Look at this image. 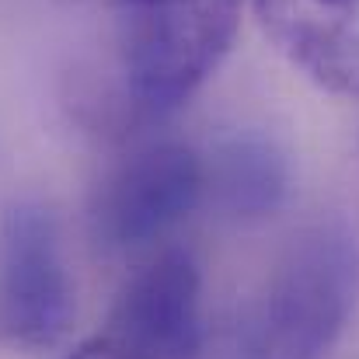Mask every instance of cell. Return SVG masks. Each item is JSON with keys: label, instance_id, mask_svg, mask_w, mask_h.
<instances>
[{"label": "cell", "instance_id": "cell-2", "mask_svg": "<svg viewBox=\"0 0 359 359\" xmlns=\"http://www.w3.org/2000/svg\"><path fill=\"white\" fill-rule=\"evenodd\" d=\"M126 91L147 116L185 105L227 56L241 0H116Z\"/></svg>", "mask_w": 359, "mask_h": 359}, {"label": "cell", "instance_id": "cell-7", "mask_svg": "<svg viewBox=\"0 0 359 359\" xmlns=\"http://www.w3.org/2000/svg\"><path fill=\"white\" fill-rule=\"evenodd\" d=\"M206 189L238 220H262L276 213L290 189V164L276 143L262 136L227 140L206 168Z\"/></svg>", "mask_w": 359, "mask_h": 359}, {"label": "cell", "instance_id": "cell-8", "mask_svg": "<svg viewBox=\"0 0 359 359\" xmlns=\"http://www.w3.org/2000/svg\"><path fill=\"white\" fill-rule=\"evenodd\" d=\"M63 359H119V353L105 342V335L102 339H88V342H81L74 353H67Z\"/></svg>", "mask_w": 359, "mask_h": 359}, {"label": "cell", "instance_id": "cell-5", "mask_svg": "<svg viewBox=\"0 0 359 359\" xmlns=\"http://www.w3.org/2000/svg\"><path fill=\"white\" fill-rule=\"evenodd\" d=\"M105 342L119 359H199L203 276L189 251H161L122 286Z\"/></svg>", "mask_w": 359, "mask_h": 359}, {"label": "cell", "instance_id": "cell-1", "mask_svg": "<svg viewBox=\"0 0 359 359\" xmlns=\"http://www.w3.org/2000/svg\"><path fill=\"white\" fill-rule=\"evenodd\" d=\"M359 293V248L325 220L286 244L234 332V359H325Z\"/></svg>", "mask_w": 359, "mask_h": 359}, {"label": "cell", "instance_id": "cell-4", "mask_svg": "<svg viewBox=\"0 0 359 359\" xmlns=\"http://www.w3.org/2000/svg\"><path fill=\"white\" fill-rule=\"evenodd\" d=\"M206 196L203 157L175 140L147 143L105 175L91 203V231L109 251L143 248L175 231Z\"/></svg>", "mask_w": 359, "mask_h": 359}, {"label": "cell", "instance_id": "cell-6", "mask_svg": "<svg viewBox=\"0 0 359 359\" xmlns=\"http://www.w3.org/2000/svg\"><path fill=\"white\" fill-rule=\"evenodd\" d=\"M269 42L332 95H359V0H251Z\"/></svg>", "mask_w": 359, "mask_h": 359}, {"label": "cell", "instance_id": "cell-3", "mask_svg": "<svg viewBox=\"0 0 359 359\" xmlns=\"http://www.w3.org/2000/svg\"><path fill=\"white\" fill-rule=\"evenodd\" d=\"M74 318V279L56 217L39 203L0 213V349L56 346Z\"/></svg>", "mask_w": 359, "mask_h": 359}]
</instances>
